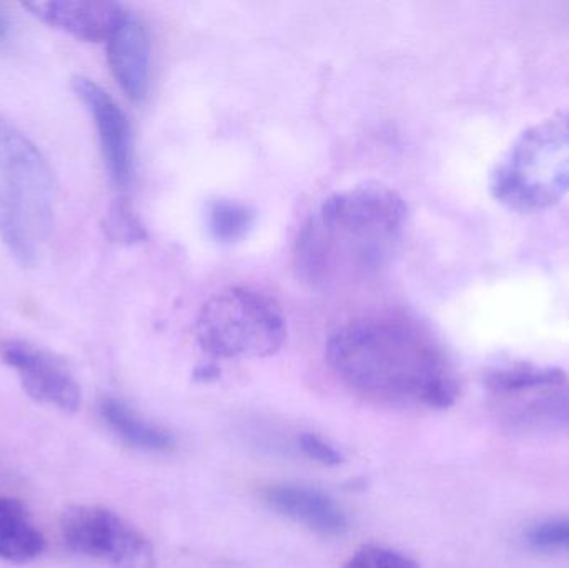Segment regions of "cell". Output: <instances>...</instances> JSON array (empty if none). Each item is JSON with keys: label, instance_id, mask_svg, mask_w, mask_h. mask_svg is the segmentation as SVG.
<instances>
[{"label": "cell", "instance_id": "cell-1", "mask_svg": "<svg viewBox=\"0 0 569 568\" xmlns=\"http://www.w3.org/2000/svg\"><path fill=\"white\" fill-rule=\"evenodd\" d=\"M325 356L341 382L378 402L448 409L460 396L443 350L410 320H353L328 339Z\"/></svg>", "mask_w": 569, "mask_h": 568}, {"label": "cell", "instance_id": "cell-2", "mask_svg": "<svg viewBox=\"0 0 569 568\" xmlns=\"http://www.w3.org/2000/svg\"><path fill=\"white\" fill-rule=\"evenodd\" d=\"M407 222V203L390 187L363 183L333 193L301 227L295 269L317 289L373 279L397 256Z\"/></svg>", "mask_w": 569, "mask_h": 568}, {"label": "cell", "instance_id": "cell-3", "mask_svg": "<svg viewBox=\"0 0 569 568\" xmlns=\"http://www.w3.org/2000/svg\"><path fill=\"white\" fill-rule=\"evenodd\" d=\"M57 189L36 143L0 116V242L22 267L42 257L52 232Z\"/></svg>", "mask_w": 569, "mask_h": 568}, {"label": "cell", "instance_id": "cell-4", "mask_svg": "<svg viewBox=\"0 0 569 568\" xmlns=\"http://www.w3.org/2000/svg\"><path fill=\"white\" fill-rule=\"evenodd\" d=\"M491 196L507 209L543 212L569 193V110L528 127L490 177Z\"/></svg>", "mask_w": 569, "mask_h": 568}, {"label": "cell", "instance_id": "cell-5", "mask_svg": "<svg viewBox=\"0 0 569 568\" xmlns=\"http://www.w3.org/2000/svg\"><path fill=\"white\" fill-rule=\"evenodd\" d=\"M196 336L200 347L219 359H266L282 350L287 320L273 297L232 287L203 303Z\"/></svg>", "mask_w": 569, "mask_h": 568}, {"label": "cell", "instance_id": "cell-6", "mask_svg": "<svg viewBox=\"0 0 569 568\" xmlns=\"http://www.w3.org/2000/svg\"><path fill=\"white\" fill-rule=\"evenodd\" d=\"M63 542L77 556L110 568H156V549L149 537L112 510L72 506L60 519Z\"/></svg>", "mask_w": 569, "mask_h": 568}, {"label": "cell", "instance_id": "cell-7", "mask_svg": "<svg viewBox=\"0 0 569 568\" xmlns=\"http://www.w3.org/2000/svg\"><path fill=\"white\" fill-rule=\"evenodd\" d=\"M0 357L19 376L27 396L42 406L73 413L82 402L79 383L57 357L23 340L0 343Z\"/></svg>", "mask_w": 569, "mask_h": 568}, {"label": "cell", "instance_id": "cell-8", "mask_svg": "<svg viewBox=\"0 0 569 568\" xmlns=\"http://www.w3.org/2000/svg\"><path fill=\"white\" fill-rule=\"evenodd\" d=\"M73 90L96 123L103 162L110 177L117 186H127L132 177L133 149L132 130L126 112L99 83L87 77H76Z\"/></svg>", "mask_w": 569, "mask_h": 568}, {"label": "cell", "instance_id": "cell-9", "mask_svg": "<svg viewBox=\"0 0 569 568\" xmlns=\"http://www.w3.org/2000/svg\"><path fill=\"white\" fill-rule=\"evenodd\" d=\"M23 9L87 42H107L127 13L122 6L107 0H52L23 3Z\"/></svg>", "mask_w": 569, "mask_h": 568}, {"label": "cell", "instance_id": "cell-10", "mask_svg": "<svg viewBox=\"0 0 569 568\" xmlns=\"http://www.w3.org/2000/svg\"><path fill=\"white\" fill-rule=\"evenodd\" d=\"M107 57L117 83L129 99H146L150 86V40L143 23L127 12L107 40Z\"/></svg>", "mask_w": 569, "mask_h": 568}, {"label": "cell", "instance_id": "cell-11", "mask_svg": "<svg viewBox=\"0 0 569 568\" xmlns=\"http://www.w3.org/2000/svg\"><path fill=\"white\" fill-rule=\"evenodd\" d=\"M263 499L270 509L301 524L317 536L337 539L348 532V519L343 510L320 490L280 484L267 487Z\"/></svg>", "mask_w": 569, "mask_h": 568}, {"label": "cell", "instance_id": "cell-12", "mask_svg": "<svg viewBox=\"0 0 569 568\" xmlns=\"http://www.w3.org/2000/svg\"><path fill=\"white\" fill-rule=\"evenodd\" d=\"M99 413L106 426L127 446L143 452H169L176 447L172 434L149 422L116 397H103Z\"/></svg>", "mask_w": 569, "mask_h": 568}, {"label": "cell", "instance_id": "cell-13", "mask_svg": "<svg viewBox=\"0 0 569 568\" xmlns=\"http://www.w3.org/2000/svg\"><path fill=\"white\" fill-rule=\"evenodd\" d=\"M46 539L30 522L26 506L17 499L0 497V559L29 564L39 559Z\"/></svg>", "mask_w": 569, "mask_h": 568}, {"label": "cell", "instance_id": "cell-14", "mask_svg": "<svg viewBox=\"0 0 569 568\" xmlns=\"http://www.w3.org/2000/svg\"><path fill=\"white\" fill-rule=\"evenodd\" d=\"M568 377L558 367H541L535 363H513L488 370L485 386L493 393H520L527 390L563 387Z\"/></svg>", "mask_w": 569, "mask_h": 568}, {"label": "cell", "instance_id": "cell-15", "mask_svg": "<svg viewBox=\"0 0 569 568\" xmlns=\"http://www.w3.org/2000/svg\"><path fill=\"white\" fill-rule=\"evenodd\" d=\"M253 219V210L243 203L217 200L209 209V230L219 242L232 243L249 233Z\"/></svg>", "mask_w": 569, "mask_h": 568}, {"label": "cell", "instance_id": "cell-16", "mask_svg": "<svg viewBox=\"0 0 569 568\" xmlns=\"http://www.w3.org/2000/svg\"><path fill=\"white\" fill-rule=\"evenodd\" d=\"M341 568H420V566L397 550L385 549V547H365V549L358 550Z\"/></svg>", "mask_w": 569, "mask_h": 568}, {"label": "cell", "instance_id": "cell-17", "mask_svg": "<svg viewBox=\"0 0 569 568\" xmlns=\"http://www.w3.org/2000/svg\"><path fill=\"white\" fill-rule=\"evenodd\" d=\"M528 544L540 550H569V519H551L531 527Z\"/></svg>", "mask_w": 569, "mask_h": 568}, {"label": "cell", "instance_id": "cell-18", "mask_svg": "<svg viewBox=\"0 0 569 568\" xmlns=\"http://www.w3.org/2000/svg\"><path fill=\"white\" fill-rule=\"evenodd\" d=\"M106 229L110 239L116 240V242L132 243L143 239L142 227L137 222L129 207L123 206V203H116L110 209L109 216H107Z\"/></svg>", "mask_w": 569, "mask_h": 568}, {"label": "cell", "instance_id": "cell-19", "mask_svg": "<svg viewBox=\"0 0 569 568\" xmlns=\"http://www.w3.org/2000/svg\"><path fill=\"white\" fill-rule=\"evenodd\" d=\"M298 446H300L301 452L308 459L315 460V462L321 464V466L337 467L343 462V456L333 446L325 442L323 439L315 436V434H301L298 437Z\"/></svg>", "mask_w": 569, "mask_h": 568}, {"label": "cell", "instance_id": "cell-20", "mask_svg": "<svg viewBox=\"0 0 569 568\" xmlns=\"http://www.w3.org/2000/svg\"><path fill=\"white\" fill-rule=\"evenodd\" d=\"M10 39H12V23L7 13L0 9V49L9 46Z\"/></svg>", "mask_w": 569, "mask_h": 568}]
</instances>
